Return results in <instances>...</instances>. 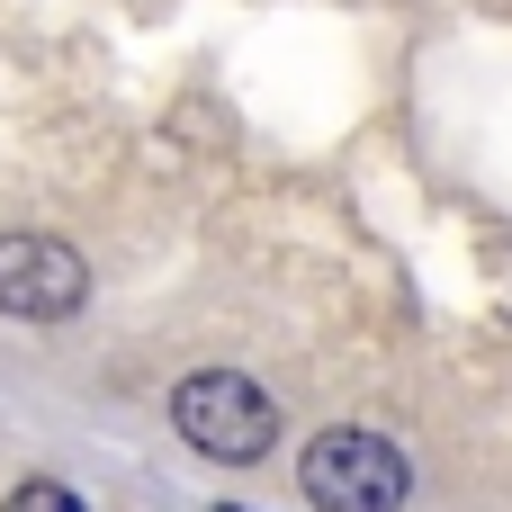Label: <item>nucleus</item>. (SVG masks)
I'll return each mask as SVG.
<instances>
[{
    "label": "nucleus",
    "instance_id": "1",
    "mask_svg": "<svg viewBox=\"0 0 512 512\" xmlns=\"http://www.w3.org/2000/svg\"><path fill=\"white\" fill-rule=\"evenodd\" d=\"M171 432H180L198 459H216V468H252V459L279 441V405H270V387H252L243 369H189V378L171 387Z\"/></svg>",
    "mask_w": 512,
    "mask_h": 512
},
{
    "label": "nucleus",
    "instance_id": "4",
    "mask_svg": "<svg viewBox=\"0 0 512 512\" xmlns=\"http://www.w3.org/2000/svg\"><path fill=\"white\" fill-rule=\"evenodd\" d=\"M0 512H81V495H72V486H54V477H36V486H18Z\"/></svg>",
    "mask_w": 512,
    "mask_h": 512
},
{
    "label": "nucleus",
    "instance_id": "5",
    "mask_svg": "<svg viewBox=\"0 0 512 512\" xmlns=\"http://www.w3.org/2000/svg\"><path fill=\"white\" fill-rule=\"evenodd\" d=\"M216 512H225V504H216Z\"/></svg>",
    "mask_w": 512,
    "mask_h": 512
},
{
    "label": "nucleus",
    "instance_id": "2",
    "mask_svg": "<svg viewBox=\"0 0 512 512\" xmlns=\"http://www.w3.org/2000/svg\"><path fill=\"white\" fill-rule=\"evenodd\" d=\"M297 477H306V504L315 512H405V495H414L405 450L378 441V432H360V423L306 441V468Z\"/></svg>",
    "mask_w": 512,
    "mask_h": 512
},
{
    "label": "nucleus",
    "instance_id": "3",
    "mask_svg": "<svg viewBox=\"0 0 512 512\" xmlns=\"http://www.w3.org/2000/svg\"><path fill=\"white\" fill-rule=\"evenodd\" d=\"M90 297V270L54 234H0V315L18 324H63Z\"/></svg>",
    "mask_w": 512,
    "mask_h": 512
}]
</instances>
